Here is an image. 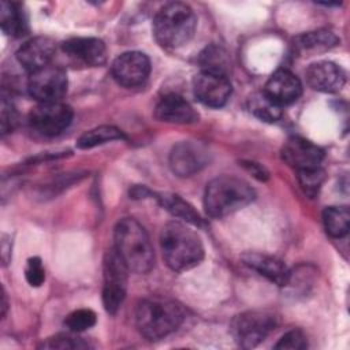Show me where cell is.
Returning a JSON list of instances; mask_svg holds the SVG:
<instances>
[{"label":"cell","instance_id":"6da1fadb","mask_svg":"<svg viewBox=\"0 0 350 350\" xmlns=\"http://www.w3.org/2000/svg\"><path fill=\"white\" fill-rule=\"evenodd\" d=\"M160 245L167 265L176 272L191 269L204 258L201 238L180 221H170L163 227Z\"/></svg>","mask_w":350,"mask_h":350},{"label":"cell","instance_id":"7a4b0ae2","mask_svg":"<svg viewBox=\"0 0 350 350\" xmlns=\"http://www.w3.org/2000/svg\"><path fill=\"white\" fill-rule=\"evenodd\" d=\"M115 250L135 273H146L154 265V253L145 228L131 217L122 219L113 231Z\"/></svg>","mask_w":350,"mask_h":350},{"label":"cell","instance_id":"3957f363","mask_svg":"<svg viewBox=\"0 0 350 350\" xmlns=\"http://www.w3.org/2000/svg\"><path fill=\"white\" fill-rule=\"evenodd\" d=\"M183 320V308L168 298H146L138 304L135 310L137 328L149 340H159L172 334Z\"/></svg>","mask_w":350,"mask_h":350},{"label":"cell","instance_id":"277c9868","mask_svg":"<svg viewBox=\"0 0 350 350\" xmlns=\"http://www.w3.org/2000/svg\"><path fill=\"white\" fill-rule=\"evenodd\" d=\"M197 16L190 5L179 1L163 5L153 19L156 41L168 49L187 44L196 31Z\"/></svg>","mask_w":350,"mask_h":350},{"label":"cell","instance_id":"5b68a950","mask_svg":"<svg viewBox=\"0 0 350 350\" xmlns=\"http://www.w3.org/2000/svg\"><path fill=\"white\" fill-rule=\"evenodd\" d=\"M254 197L256 193L247 182L237 176L223 175L206 185L204 206L211 217H224L249 205Z\"/></svg>","mask_w":350,"mask_h":350},{"label":"cell","instance_id":"8992f818","mask_svg":"<svg viewBox=\"0 0 350 350\" xmlns=\"http://www.w3.org/2000/svg\"><path fill=\"white\" fill-rule=\"evenodd\" d=\"M278 317L268 310H247L235 316L230 331L238 346L252 349L260 345L276 327Z\"/></svg>","mask_w":350,"mask_h":350},{"label":"cell","instance_id":"52a82bcc","mask_svg":"<svg viewBox=\"0 0 350 350\" xmlns=\"http://www.w3.org/2000/svg\"><path fill=\"white\" fill-rule=\"evenodd\" d=\"M104 286H103V305L109 314H115L126 297L127 272L129 268L118 254L111 249L107 252L103 265Z\"/></svg>","mask_w":350,"mask_h":350},{"label":"cell","instance_id":"ba28073f","mask_svg":"<svg viewBox=\"0 0 350 350\" xmlns=\"http://www.w3.org/2000/svg\"><path fill=\"white\" fill-rule=\"evenodd\" d=\"M66 72L53 64L30 74L27 79L29 94L38 103H57L67 92Z\"/></svg>","mask_w":350,"mask_h":350},{"label":"cell","instance_id":"9c48e42d","mask_svg":"<svg viewBox=\"0 0 350 350\" xmlns=\"http://www.w3.org/2000/svg\"><path fill=\"white\" fill-rule=\"evenodd\" d=\"M72 120V109L57 103H38L29 113V124L42 135H57L64 131Z\"/></svg>","mask_w":350,"mask_h":350},{"label":"cell","instance_id":"30bf717a","mask_svg":"<svg viewBox=\"0 0 350 350\" xmlns=\"http://www.w3.org/2000/svg\"><path fill=\"white\" fill-rule=\"evenodd\" d=\"M193 92L204 105L219 108L228 101L232 88L226 74L200 71L193 78Z\"/></svg>","mask_w":350,"mask_h":350},{"label":"cell","instance_id":"8fae6325","mask_svg":"<svg viewBox=\"0 0 350 350\" xmlns=\"http://www.w3.org/2000/svg\"><path fill=\"white\" fill-rule=\"evenodd\" d=\"M113 79L124 88H135L142 85L150 72L149 57L138 51L124 52L112 63Z\"/></svg>","mask_w":350,"mask_h":350},{"label":"cell","instance_id":"7c38bea8","mask_svg":"<svg viewBox=\"0 0 350 350\" xmlns=\"http://www.w3.org/2000/svg\"><path fill=\"white\" fill-rule=\"evenodd\" d=\"M208 163L209 152L201 142H179L170 153V167L178 176H190L201 171Z\"/></svg>","mask_w":350,"mask_h":350},{"label":"cell","instance_id":"4fadbf2b","mask_svg":"<svg viewBox=\"0 0 350 350\" xmlns=\"http://www.w3.org/2000/svg\"><path fill=\"white\" fill-rule=\"evenodd\" d=\"M282 159L297 172L319 168L324 159L321 148L302 137H290L282 148Z\"/></svg>","mask_w":350,"mask_h":350},{"label":"cell","instance_id":"5bb4252c","mask_svg":"<svg viewBox=\"0 0 350 350\" xmlns=\"http://www.w3.org/2000/svg\"><path fill=\"white\" fill-rule=\"evenodd\" d=\"M308 85L323 93H335L339 92L346 82V72L343 68L332 62L321 60L312 63L306 71Z\"/></svg>","mask_w":350,"mask_h":350},{"label":"cell","instance_id":"9a60e30c","mask_svg":"<svg viewBox=\"0 0 350 350\" xmlns=\"http://www.w3.org/2000/svg\"><path fill=\"white\" fill-rule=\"evenodd\" d=\"M56 52L55 42L48 37H34L16 52V60L30 74L51 64Z\"/></svg>","mask_w":350,"mask_h":350},{"label":"cell","instance_id":"2e32d148","mask_svg":"<svg viewBox=\"0 0 350 350\" xmlns=\"http://www.w3.org/2000/svg\"><path fill=\"white\" fill-rule=\"evenodd\" d=\"M262 92L278 105L283 107L299 98L302 94V83L291 71L280 68L269 77Z\"/></svg>","mask_w":350,"mask_h":350},{"label":"cell","instance_id":"e0dca14e","mask_svg":"<svg viewBox=\"0 0 350 350\" xmlns=\"http://www.w3.org/2000/svg\"><path fill=\"white\" fill-rule=\"evenodd\" d=\"M63 52L85 64V66H101L107 59L105 44L94 37H74L62 44Z\"/></svg>","mask_w":350,"mask_h":350},{"label":"cell","instance_id":"ac0fdd59","mask_svg":"<svg viewBox=\"0 0 350 350\" xmlns=\"http://www.w3.org/2000/svg\"><path fill=\"white\" fill-rule=\"evenodd\" d=\"M154 116L165 123L187 124L198 119V113L183 97L178 94L164 96L156 105Z\"/></svg>","mask_w":350,"mask_h":350},{"label":"cell","instance_id":"d6986e66","mask_svg":"<svg viewBox=\"0 0 350 350\" xmlns=\"http://www.w3.org/2000/svg\"><path fill=\"white\" fill-rule=\"evenodd\" d=\"M242 261L245 262V265L254 269L261 276L267 278L268 280H271L272 283H275L278 286L283 287V286L288 284V282H290L291 273H290L287 265L276 257L250 252V253H246L242 256Z\"/></svg>","mask_w":350,"mask_h":350},{"label":"cell","instance_id":"ffe728a7","mask_svg":"<svg viewBox=\"0 0 350 350\" xmlns=\"http://www.w3.org/2000/svg\"><path fill=\"white\" fill-rule=\"evenodd\" d=\"M0 26L1 30L11 37H22L29 31L27 16L21 4L12 1H1Z\"/></svg>","mask_w":350,"mask_h":350},{"label":"cell","instance_id":"44dd1931","mask_svg":"<svg viewBox=\"0 0 350 350\" xmlns=\"http://www.w3.org/2000/svg\"><path fill=\"white\" fill-rule=\"evenodd\" d=\"M297 49L302 52H320L331 49L332 46L338 45L339 38L329 30L321 29L316 31H309L298 36L294 41Z\"/></svg>","mask_w":350,"mask_h":350},{"label":"cell","instance_id":"7402d4cb","mask_svg":"<svg viewBox=\"0 0 350 350\" xmlns=\"http://www.w3.org/2000/svg\"><path fill=\"white\" fill-rule=\"evenodd\" d=\"M156 198L160 202V205L163 208H165L170 213H172L174 216L183 219L187 223L201 226L202 220H201L198 212H196L194 208L189 202L182 200L179 196L171 194V193H160L156 196Z\"/></svg>","mask_w":350,"mask_h":350},{"label":"cell","instance_id":"603a6c76","mask_svg":"<svg viewBox=\"0 0 350 350\" xmlns=\"http://www.w3.org/2000/svg\"><path fill=\"white\" fill-rule=\"evenodd\" d=\"M323 223L332 238H343L350 227V211L347 206H327L323 212Z\"/></svg>","mask_w":350,"mask_h":350},{"label":"cell","instance_id":"cb8c5ba5","mask_svg":"<svg viewBox=\"0 0 350 350\" xmlns=\"http://www.w3.org/2000/svg\"><path fill=\"white\" fill-rule=\"evenodd\" d=\"M124 138L122 130H119L115 126H109V124H104V126H98L94 129H90L89 131L83 133L78 141H77V146L79 149H90L94 148L97 145H103L115 139H122Z\"/></svg>","mask_w":350,"mask_h":350},{"label":"cell","instance_id":"d4e9b609","mask_svg":"<svg viewBox=\"0 0 350 350\" xmlns=\"http://www.w3.org/2000/svg\"><path fill=\"white\" fill-rule=\"evenodd\" d=\"M249 111L264 122H276L282 116V107L272 101L264 92L254 93L247 100Z\"/></svg>","mask_w":350,"mask_h":350},{"label":"cell","instance_id":"484cf974","mask_svg":"<svg viewBox=\"0 0 350 350\" xmlns=\"http://www.w3.org/2000/svg\"><path fill=\"white\" fill-rule=\"evenodd\" d=\"M200 64H201V71L226 74L227 72V66H228V59H227V55L223 49L212 45V46L205 48L201 52Z\"/></svg>","mask_w":350,"mask_h":350},{"label":"cell","instance_id":"4316f807","mask_svg":"<svg viewBox=\"0 0 350 350\" xmlns=\"http://www.w3.org/2000/svg\"><path fill=\"white\" fill-rule=\"evenodd\" d=\"M96 321L97 316L92 309H77L66 317L64 325L72 332H81L92 328Z\"/></svg>","mask_w":350,"mask_h":350},{"label":"cell","instance_id":"83f0119b","mask_svg":"<svg viewBox=\"0 0 350 350\" xmlns=\"http://www.w3.org/2000/svg\"><path fill=\"white\" fill-rule=\"evenodd\" d=\"M41 347L44 349H62V350H66V349H72V350H77V349H89L90 345L88 342H85L82 338L74 335V332L71 331L70 334H57L49 339H46Z\"/></svg>","mask_w":350,"mask_h":350},{"label":"cell","instance_id":"f1b7e54d","mask_svg":"<svg viewBox=\"0 0 350 350\" xmlns=\"http://www.w3.org/2000/svg\"><path fill=\"white\" fill-rule=\"evenodd\" d=\"M297 174H298V182L304 189V191L308 196L314 197L324 180V171L321 170V167L298 171Z\"/></svg>","mask_w":350,"mask_h":350},{"label":"cell","instance_id":"f546056e","mask_svg":"<svg viewBox=\"0 0 350 350\" xmlns=\"http://www.w3.org/2000/svg\"><path fill=\"white\" fill-rule=\"evenodd\" d=\"M308 347V339L301 329H291L286 332L275 345L280 350H304Z\"/></svg>","mask_w":350,"mask_h":350},{"label":"cell","instance_id":"4dcf8cb0","mask_svg":"<svg viewBox=\"0 0 350 350\" xmlns=\"http://www.w3.org/2000/svg\"><path fill=\"white\" fill-rule=\"evenodd\" d=\"M25 278L27 283L33 287H38L45 280V271L40 257H30L25 269Z\"/></svg>","mask_w":350,"mask_h":350},{"label":"cell","instance_id":"1f68e13d","mask_svg":"<svg viewBox=\"0 0 350 350\" xmlns=\"http://www.w3.org/2000/svg\"><path fill=\"white\" fill-rule=\"evenodd\" d=\"M16 123V111L14 104L5 97H1V109H0V129L1 134L10 133Z\"/></svg>","mask_w":350,"mask_h":350},{"label":"cell","instance_id":"d6a6232c","mask_svg":"<svg viewBox=\"0 0 350 350\" xmlns=\"http://www.w3.org/2000/svg\"><path fill=\"white\" fill-rule=\"evenodd\" d=\"M243 164H245L246 170L249 172H252V175H254L257 179H260V180L268 179V171L262 165H260L257 163H253V161H247V163H243Z\"/></svg>","mask_w":350,"mask_h":350}]
</instances>
